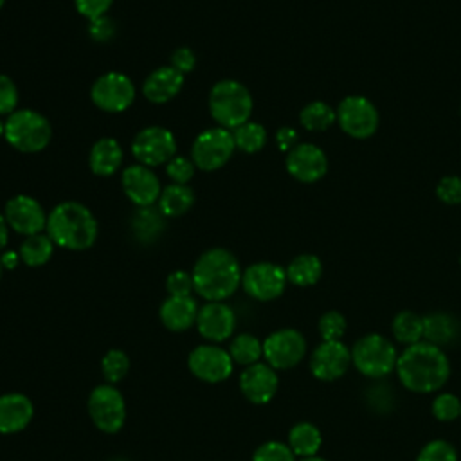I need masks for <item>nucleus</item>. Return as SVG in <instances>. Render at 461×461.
Here are the masks:
<instances>
[{"label": "nucleus", "mask_w": 461, "mask_h": 461, "mask_svg": "<svg viewBox=\"0 0 461 461\" xmlns=\"http://www.w3.org/2000/svg\"><path fill=\"white\" fill-rule=\"evenodd\" d=\"M47 232L58 247L85 250L97 238V221L83 203L61 202L47 216Z\"/></svg>", "instance_id": "nucleus-3"}, {"label": "nucleus", "mask_w": 461, "mask_h": 461, "mask_svg": "<svg viewBox=\"0 0 461 461\" xmlns=\"http://www.w3.org/2000/svg\"><path fill=\"white\" fill-rule=\"evenodd\" d=\"M335 113L340 130L353 139H367L375 135L380 122L378 110L364 95L344 97L339 103Z\"/></svg>", "instance_id": "nucleus-9"}, {"label": "nucleus", "mask_w": 461, "mask_h": 461, "mask_svg": "<svg viewBox=\"0 0 461 461\" xmlns=\"http://www.w3.org/2000/svg\"><path fill=\"white\" fill-rule=\"evenodd\" d=\"M198 304L191 295H169L158 310L162 324L171 331H185L196 324Z\"/></svg>", "instance_id": "nucleus-23"}, {"label": "nucleus", "mask_w": 461, "mask_h": 461, "mask_svg": "<svg viewBox=\"0 0 461 461\" xmlns=\"http://www.w3.org/2000/svg\"><path fill=\"white\" fill-rule=\"evenodd\" d=\"M432 414L438 421H454L461 418V400L452 393H439L432 402Z\"/></svg>", "instance_id": "nucleus-36"}, {"label": "nucleus", "mask_w": 461, "mask_h": 461, "mask_svg": "<svg viewBox=\"0 0 461 461\" xmlns=\"http://www.w3.org/2000/svg\"><path fill=\"white\" fill-rule=\"evenodd\" d=\"M234 149V135L227 128H209L194 139L191 160L202 171H214L232 157Z\"/></svg>", "instance_id": "nucleus-8"}, {"label": "nucleus", "mask_w": 461, "mask_h": 461, "mask_svg": "<svg viewBox=\"0 0 461 461\" xmlns=\"http://www.w3.org/2000/svg\"><path fill=\"white\" fill-rule=\"evenodd\" d=\"M193 203H194V193L185 184H171L166 189H162L158 196L160 212L171 218L187 212Z\"/></svg>", "instance_id": "nucleus-28"}, {"label": "nucleus", "mask_w": 461, "mask_h": 461, "mask_svg": "<svg viewBox=\"0 0 461 461\" xmlns=\"http://www.w3.org/2000/svg\"><path fill=\"white\" fill-rule=\"evenodd\" d=\"M112 2L113 0H74L76 9L79 11V14H83L90 22L104 16V13L112 5Z\"/></svg>", "instance_id": "nucleus-43"}, {"label": "nucleus", "mask_w": 461, "mask_h": 461, "mask_svg": "<svg viewBox=\"0 0 461 461\" xmlns=\"http://www.w3.org/2000/svg\"><path fill=\"white\" fill-rule=\"evenodd\" d=\"M5 140L18 151L36 153L47 148L52 128L47 117L34 110H14L4 122Z\"/></svg>", "instance_id": "nucleus-5"}, {"label": "nucleus", "mask_w": 461, "mask_h": 461, "mask_svg": "<svg viewBox=\"0 0 461 461\" xmlns=\"http://www.w3.org/2000/svg\"><path fill=\"white\" fill-rule=\"evenodd\" d=\"M7 225L23 236L40 234L47 229V216L40 202L29 194H16L5 203L4 211Z\"/></svg>", "instance_id": "nucleus-16"}, {"label": "nucleus", "mask_w": 461, "mask_h": 461, "mask_svg": "<svg viewBox=\"0 0 461 461\" xmlns=\"http://www.w3.org/2000/svg\"><path fill=\"white\" fill-rule=\"evenodd\" d=\"M322 276V263L315 254H299L286 267V279L295 286H312Z\"/></svg>", "instance_id": "nucleus-27"}, {"label": "nucleus", "mask_w": 461, "mask_h": 461, "mask_svg": "<svg viewBox=\"0 0 461 461\" xmlns=\"http://www.w3.org/2000/svg\"><path fill=\"white\" fill-rule=\"evenodd\" d=\"M189 371L209 384H218L232 375L234 362L227 349L216 344L196 346L187 357Z\"/></svg>", "instance_id": "nucleus-14"}, {"label": "nucleus", "mask_w": 461, "mask_h": 461, "mask_svg": "<svg viewBox=\"0 0 461 461\" xmlns=\"http://www.w3.org/2000/svg\"><path fill=\"white\" fill-rule=\"evenodd\" d=\"M90 34L95 38V40H108L112 34H113V23L112 20L101 16L97 20H92L90 23Z\"/></svg>", "instance_id": "nucleus-45"}, {"label": "nucleus", "mask_w": 461, "mask_h": 461, "mask_svg": "<svg viewBox=\"0 0 461 461\" xmlns=\"http://www.w3.org/2000/svg\"><path fill=\"white\" fill-rule=\"evenodd\" d=\"M166 290L169 295H191L194 290L193 286V276L184 270H175L166 279Z\"/></svg>", "instance_id": "nucleus-42"}, {"label": "nucleus", "mask_w": 461, "mask_h": 461, "mask_svg": "<svg viewBox=\"0 0 461 461\" xmlns=\"http://www.w3.org/2000/svg\"><path fill=\"white\" fill-rule=\"evenodd\" d=\"M396 375L405 389L418 394L439 391L450 376L447 353L427 340L405 346L396 360Z\"/></svg>", "instance_id": "nucleus-1"}, {"label": "nucleus", "mask_w": 461, "mask_h": 461, "mask_svg": "<svg viewBox=\"0 0 461 461\" xmlns=\"http://www.w3.org/2000/svg\"><path fill=\"white\" fill-rule=\"evenodd\" d=\"M209 110L221 128L236 130L250 119L252 95L240 81L221 79L211 88Z\"/></svg>", "instance_id": "nucleus-4"}, {"label": "nucleus", "mask_w": 461, "mask_h": 461, "mask_svg": "<svg viewBox=\"0 0 461 461\" xmlns=\"http://www.w3.org/2000/svg\"><path fill=\"white\" fill-rule=\"evenodd\" d=\"M4 2H5V0H0V7H2V5H4Z\"/></svg>", "instance_id": "nucleus-52"}, {"label": "nucleus", "mask_w": 461, "mask_h": 461, "mask_svg": "<svg viewBox=\"0 0 461 461\" xmlns=\"http://www.w3.org/2000/svg\"><path fill=\"white\" fill-rule=\"evenodd\" d=\"M2 135H4V122L0 121V137H2Z\"/></svg>", "instance_id": "nucleus-50"}, {"label": "nucleus", "mask_w": 461, "mask_h": 461, "mask_svg": "<svg viewBox=\"0 0 461 461\" xmlns=\"http://www.w3.org/2000/svg\"><path fill=\"white\" fill-rule=\"evenodd\" d=\"M122 189L126 196L139 207H149L162 193L160 182L151 167L142 164L128 166L122 171Z\"/></svg>", "instance_id": "nucleus-20"}, {"label": "nucleus", "mask_w": 461, "mask_h": 461, "mask_svg": "<svg viewBox=\"0 0 461 461\" xmlns=\"http://www.w3.org/2000/svg\"><path fill=\"white\" fill-rule=\"evenodd\" d=\"M391 330L400 344H416L423 339V317L411 310H402L393 319Z\"/></svg>", "instance_id": "nucleus-29"}, {"label": "nucleus", "mask_w": 461, "mask_h": 461, "mask_svg": "<svg viewBox=\"0 0 461 461\" xmlns=\"http://www.w3.org/2000/svg\"><path fill=\"white\" fill-rule=\"evenodd\" d=\"M194 292L207 301H223L241 285V268L236 256L225 249L205 250L193 267Z\"/></svg>", "instance_id": "nucleus-2"}, {"label": "nucleus", "mask_w": 461, "mask_h": 461, "mask_svg": "<svg viewBox=\"0 0 461 461\" xmlns=\"http://www.w3.org/2000/svg\"><path fill=\"white\" fill-rule=\"evenodd\" d=\"M301 461H326V459L317 457V456H312V457H301Z\"/></svg>", "instance_id": "nucleus-49"}, {"label": "nucleus", "mask_w": 461, "mask_h": 461, "mask_svg": "<svg viewBox=\"0 0 461 461\" xmlns=\"http://www.w3.org/2000/svg\"><path fill=\"white\" fill-rule=\"evenodd\" d=\"M351 366V349L342 340H322L310 357V371L317 380L333 382Z\"/></svg>", "instance_id": "nucleus-15"}, {"label": "nucleus", "mask_w": 461, "mask_h": 461, "mask_svg": "<svg viewBox=\"0 0 461 461\" xmlns=\"http://www.w3.org/2000/svg\"><path fill=\"white\" fill-rule=\"evenodd\" d=\"M346 317L337 312V310H330L326 313L321 315L319 319V335L322 340H340L342 335L346 333Z\"/></svg>", "instance_id": "nucleus-35"}, {"label": "nucleus", "mask_w": 461, "mask_h": 461, "mask_svg": "<svg viewBox=\"0 0 461 461\" xmlns=\"http://www.w3.org/2000/svg\"><path fill=\"white\" fill-rule=\"evenodd\" d=\"M54 252V241L45 234L27 236L20 245V259L27 267H41L45 265Z\"/></svg>", "instance_id": "nucleus-30"}, {"label": "nucleus", "mask_w": 461, "mask_h": 461, "mask_svg": "<svg viewBox=\"0 0 461 461\" xmlns=\"http://www.w3.org/2000/svg\"><path fill=\"white\" fill-rule=\"evenodd\" d=\"M436 196L447 205L461 203V176H443L436 185Z\"/></svg>", "instance_id": "nucleus-39"}, {"label": "nucleus", "mask_w": 461, "mask_h": 461, "mask_svg": "<svg viewBox=\"0 0 461 461\" xmlns=\"http://www.w3.org/2000/svg\"><path fill=\"white\" fill-rule=\"evenodd\" d=\"M229 355L234 364H240L245 367L252 366L259 362V358L263 357V342L250 333H240L238 337L232 339Z\"/></svg>", "instance_id": "nucleus-31"}, {"label": "nucleus", "mask_w": 461, "mask_h": 461, "mask_svg": "<svg viewBox=\"0 0 461 461\" xmlns=\"http://www.w3.org/2000/svg\"><path fill=\"white\" fill-rule=\"evenodd\" d=\"M94 104L104 112H124L135 99L131 79L121 72H108L95 79L90 90Z\"/></svg>", "instance_id": "nucleus-13"}, {"label": "nucleus", "mask_w": 461, "mask_h": 461, "mask_svg": "<svg viewBox=\"0 0 461 461\" xmlns=\"http://www.w3.org/2000/svg\"><path fill=\"white\" fill-rule=\"evenodd\" d=\"M286 169L288 173L304 184H312L321 180L328 171V158L324 151L310 142H303L294 146L286 155Z\"/></svg>", "instance_id": "nucleus-17"}, {"label": "nucleus", "mask_w": 461, "mask_h": 461, "mask_svg": "<svg viewBox=\"0 0 461 461\" xmlns=\"http://www.w3.org/2000/svg\"><path fill=\"white\" fill-rule=\"evenodd\" d=\"M279 387V376L267 362H256L247 366L240 375V389L243 396L256 405L268 403Z\"/></svg>", "instance_id": "nucleus-18"}, {"label": "nucleus", "mask_w": 461, "mask_h": 461, "mask_svg": "<svg viewBox=\"0 0 461 461\" xmlns=\"http://www.w3.org/2000/svg\"><path fill=\"white\" fill-rule=\"evenodd\" d=\"M299 121L308 131H324L337 121V113L328 103L313 101L301 110Z\"/></svg>", "instance_id": "nucleus-32"}, {"label": "nucleus", "mask_w": 461, "mask_h": 461, "mask_svg": "<svg viewBox=\"0 0 461 461\" xmlns=\"http://www.w3.org/2000/svg\"><path fill=\"white\" fill-rule=\"evenodd\" d=\"M130 369V358L124 351L121 349H110L108 353H104L103 360H101V371L103 376L106 380V384H117L121 382Z\"/></svg>", "instance_id": "nucleus-34"}, {"label": "nucleus", "mask_w": 461, "mask_h": 461, "mask_svg": "<svg viewBox=\"0 0 461 461\" xmlns=\"http://www.w3.org/2000/svg\"><path fill=\"white\" fill-rule=\"evenodd\" d=\"M252 461H295V454L292 452L288 443L267 441L254 450Z\"/></svg>", "instance_id": "nucleus-38"}, {"label": "nucleus", "mask_w": 461, "mask_h": 461, "mask_svg": "<svg viewBox=\"0 0 461 461\" xmlns=\"http://www.w3.org/2000/svg\"><path fill=\"white\" fill-rule=\"evenodd\" d=\"M131 153L148 167L167 164L176 153L175 135L162 126H148L133 137Z\"/></svg>", "instance_id": "nucleus-10"}, {"label": "nucleus", "mask_w": 461, "mask_h": 461, "mask_svg": "<svg viewBox=\"0 0 461 461\" xmlns=\"http://www.w3.org/2000/svg\"><path fill=\"white\" fill-rule=\"evenodd\" d=\"M276 139H277V146H279L283 151H290L294 146H297V144H295L297 133H295V130H292V128H281V130L277 131Z\"/></svg>", "instance_id": "nucleus-46"}, {"label": "nucleus", "mask_w": 461, "mask_h": 461, "mask_svg": "<svg viewBox=\"0 0 461 461\" xmlns=\"http://www.w3.org/2000/svg\"><path fill=\"white\" fill-rule=\"evenodd\" d=\"M416 461H457V452L452 443L445 439H432L421 447Z\"/></svg>", "instance_id": "nucleus-37"}, {"label": "nucleus", "mask_w": 461, "mask_h": 461, "mask_svg": "<svg viewBox=\"0 0 461 461\" xmlns=\"http://www.w3.org/2000/svg\"><path fill=\"white\" fill-rule=\"evenodd\" d=\"M115 461H122V459H115Z\"/></svg>", "instance_id": "nucleus-53"}, {"label": "nucleus", "mask_w": 461, "mask_h": 461, "mask_svg": "<svg viewBox=\"0 0 461 461\" xmlns=\"http://www.w3.org/2000/svg\"><path fill=\"white\" fill-rule=\"evenodd\" d=\"M7 240H9V230H7V221H5V216L0 212V250L7 245Z\"/></svg>", "instance_id": "nucleus-47"}, {"label": "nucleus", "mask_w": 461, "mask_h": 461, "mask_svg": "<svg viewBox=\"0 0 461 461\" xmlns=\"http://www.w3.org/2000/svg\"><path fill=\"white\" fill-rule=\"evenodd\" d=\"M459 263H461V258H459Z\"/></svg>", "instance_id": "nucleus-54"}, {"label": "nucleus", "mask_w": 461, "mask_h": 461, "mask_svg": "<svg viewBox=\"0 0 461 461\" xmlns=\"http://www.w3.org/2000/svg\"><path fill=\"white\" fill-rule=\"evenodd\" d=\"M232 135L236 148H240L245 153H256L263 149V146L267 144V130L259 122L247 121L245 124L238 126L232 131Z\"/></svg>", "instance_id": "nucleus-33"}, {"label": "nucleus", "mask_w": 461, "mask_h": 461, "mask_svg": "<svg viewBox=\"0 0 461 461\" xmlns=\"http://www.w3.org/2000/svg\"><path fill=\"white\" fill-rule=\"evenodd\" d=\"M194 65H196V56L189 47H180L171 54V67H175L182 74L191 72Z\"/></svg>", "instance_id": "nucleus-44"}, {"label": "nucleus", "mask_w": 461, "mask_h": 461, "mask_svg": "<svg viewBox=\"0 0 461 461\" xmlns=\"http://www.w3.org/2000/svg\"><path fill=\"white\" fill-rule=\"evenodd\" d=\"M184 85V74L175 67H158L155 68L142 85V94L151 103H166L173 99Z\"/></svg>", "instance_id": "nucleus-22"}, {"label": "nucleus", "mask_w": 461, "mask_h": 461, "mask_svg": "<svg viewBox=\"0 0 461 461\" xmlns=\"http://www.w3.org/2000/svg\"><path fill=\"white\" fill-rule=\"evenodd\" d=\"M88 414L99 430L108 434L119 432L126 420L122 393L112 384L97 385L88 396Z\"/></svg>", "instance_id": "nucleus-7"}, {"label": "nucleus", "mask_w": 461, "mask_h": 461, "mask_svg": "<svg viewBox=\"0 0 461 461\" xmlns=\"http://www.w3.org/2000/svg\"><path fill=\"white\" fill-rule=\"evenodd\" d=\"M18 104V90L11 77L0 74V115H11Z\"/></svg>", "instance_id": "nucleus-41"}, {"label": "nucleus", "mask_w": 461, "mask_h": 461, "mask_svg": "<svg viewBox=\"0 0 461 461\" xmlns=\"http://www.w3.org/2000/svg\"><path fill=\"white\" fill-rule=\"evenodd\" d=\"M196 328L203 339L211 342H221L234 333V310L221 301H209L207 304L198 308Z\"/></svg>", "instance_id": "nucleus-19"}, {"label": "nucleus", "mask_w": 461, "mask_h": 461, "mask_svg": "<svg viewBox=\"0 0 461 461\" xmlns=\"http://www.w3.org/2000/svg\"><path fill=\"white\" fill-rule=\"evenodd\" d=\"M286 281V270L268 261L254 263L241 274L243 290L258 301L277 299L285 292Z\"/></svg>", "instance_id": "nucleus-12"}, {"label": "nucleus", "mask_w": 461, "mask_h": 461, "mask_svg": "<svg viewBox=\"0 0 461 461\" xmlns=\"http://www.w3.org/2000/svg\"><path fill=\"white\" fill-rule=\"evenodd\" d=\"M122 164V148L121 144L112 137H103L97 142H94L90 155H88V166L92 173L99 176L113 175Z\"/></svg>", "instance_id": "nucleus-24"}, {"label": "nucleus", "mask_w": 461, "mask_h": 461, "mask_svg": "<svg viewBox=\"0 0 461 461\" xmlns=\"http://www.w3.org/2000/svg\"><path fill=\"white\" fill-rule=\"evenodd\" d=\"M18 258H20V254H14V252H5L4 256H2V267H7V268H14L16 267V263H18Z\"/></svg>", "instance_id": "nucleus-48"}, {"label": "nucleus", "mask_w": 461, "mask_h": 461, "mask_svg": "<svg viewBox=\"0 0 461 461\" xmlns=\"http://www.w3.org/2000/svg\"><path fill=\"white\" fill-rule=\"evenodd\" d=\"M0 277H2V261H0Z\"/></svg>", "instance_id": "nucleus-51"}, {"label": "nucleus", "mask_w": 461, "mask_h": 461, "mask_svg": "<svg viewBox=\"0 0 461 461\" xmlns=\"http://www.w3.org/2000/svg\"><path fill=\"white\" fill-rule=\"evenodd\" d=\"M306 353V339L294 328H283L263 340V358L274 369L297 366Z\"/></svg>", "instance_id": "nucleus-11"}, {"label": "nucleus", "mask_w": 461, "mask_h": 461, "mask_svg": "<svg viewBox=\"0 0 461 461\" xmlns=\"http://www.w3.org/2000/svg\"><path fill=\"white\" fill-rule=\"evenodd\" d=\"M34 416V405L22 393H7L0 396V434L22 432Z\"/></svg>", "instance_id": "nucleus-21"}, {"label": "nucleus", "mask_w": 461, "mask_h": 461, "mask_svg": "<svg viewBox=\"0 0 461 461\" xmlns=\"http://www.w3.org/2000/svg\"><path fill=\"white\" fill-rule=\"evenodd\" d=\"M459 335V322L445 312L423 315V339L436 346L450 344Z\"/></svg>", "instance_id": "nucleus-25"}, {"label": "nucleus", "mask_w": 461, "mask_h": 461, "mask_svg": "<svg viewBox=\"0 0 461 461\" xmlns=\"http://www.w3.org/2000/svg\"><path fill=\"white\" fill-rule=\"evenodd\" d=\"M396 360L398 351L394 344L380 333H367L351 348V364L367 378L387 376L396 369Z\"/></svg>", "instance_id": "nucleus-6"}, {"label": "nucleus", "mask_w": 461, "mask_h": 461, "mask_svg": "<svg viewBox=\"0 0 461 461\" xmlns=\"http://www.w3.org/2000/svg\"><path fill=\"white\" fill-rule=\"evenodd\" d=\"M166 173L173 184H187L194 175V162L187 157H173L166 164Z\"/></svg>", "instance_id": "nucleus-40"}, {"label": "nucleus", "mask_w": 461, "mask_h": 461, "mask_svg": "<svg viewBox=\"0 0 461 461\" xmlns=\"http://www.w3.org/2000/svg\"><path fill=\"white\" fill-rule=\"evenodd\" d=\"M321 445H322V434L319 427L310 421H299L288 432V447L299 457L317 456Z\"/></svg>", "instance_id": "nucleus-26"}]
</instances>
